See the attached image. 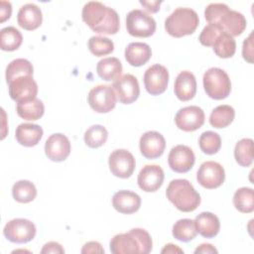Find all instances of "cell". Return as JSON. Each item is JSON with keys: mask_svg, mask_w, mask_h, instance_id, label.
Wrapping results in <instances>:
<instances>
[{"mask_svg": "<svg viewBox=\"0 0 254 254\" xmlns=\"http://www.w3.org/2000/svg\"><path fill=\"white\" fill-rule=\"evenodd\" d=\"M108 165L113 176L120 179H128L135 170L136 162L134 156L129 151L117 149L109 155Z\"/></svg>", "mask_w": 254, "mask_h": 254, "instance_id": "cell-9", "label": "cell"}, {"mask_svg": "<svg viewBox=\"0 0 254 254\" xmlns=\"http://www.w3.org/2000/svg\"><path fill=\"white\" fill-rule=\"evenodd\" d=\"M164 178V171L159 165H146L139 172L137 183L142 190L154 192L162 187Z\"/></svg>", "mask_w": 254, "mask_h": 254, "instance_id": "cell-18", "label": "cell"}, {"mask_svg": "<svg viewBox=\"0 0 254 254\" xmlns=\"http://www.w3.org/2000/svg\"><path fill=\"white\" fill-rule=\"evenodd\" d=\"M213 52L218 58L228 59L233 57L236 51V43L234 38L228 34L226 31H223L215 39L213 45Z\"/></svg>", "mask_w": 254, "mask_h": 254, "instance_id": "cell-28", "label": "cell"}, {"mask_svg": "<svg viewBox=\"0 0 254 254\" xmlns=\"http://www.w3.org/2000/svg\"><path fill=\"white\" fill-rule=\"evenodd\" d=\"M162 1L153 0V1H140V4L145 7V9L150 13H156L160 10V5Z\"/></svg>", "mask_w": 254, "mask_h": 254, "instance_id": "cell-45", "label": "cell"}, {"mask_svg": "<svg viewBox=\"0 0 254 254\" xmlns=\"http://www.w3.org/2000/svg\"><path fill=\"white\" fill-rule=\"evenodd\" d=\"M202 82L205 93L212 99H224L230 93L231 81L226 71L222 68H208L203 74Z\"/></svg>", "mask_w": 254, "mask_h": 254, "instance_id": "cell-5", "label": "cell"}, {"mask_svg": "<svg viewBox=\"0 0 254 254\" xmlns=\"http://www.w3.org/2000/svg\"><path fill=\"white\" fill-rule=\"evenodd\" d=\"M234 158L241 167H249L253 162V140L250 138L239 140L234 148Z\"/></svg>", "mask_w": 254, "mask_h": 254, "instance_id": "cell-35", "label": "cell"}, {"mask_svg": "<svg viewBox=\"0 0 254 254\" xmlns=\"http://www.w3.org/2000/svg\"><path fill=\"white\" fill-rule=\"evenodd\" d=\"M198 22V15L193 9L179 7L165 20V29L172 37L181 38L192 34L197 28Z\"/></svg>", "mask_w": 254, "mask_h": 254, "instance_id": "cell-4", "label": "cell"}, {"mask_svg": "<svg viewBox=\"0 0 254 254\" xmlns=\"http://www.w3.org/2000/svg\"><path fill=\"white\" fill-rule=\"evenodd\" d=\"M12 13V6L9 1H0V22L3 23L10 18Z\"/></svg>", "mask_w": 254, "mask_h": 254, "instance_id": "cell-44", "label": "cell"}, {"mask_svg": "<svg viewBox=\"0 0 254 254\" xmlns=\"http://www.w3.org/2000/svg\"><path fill=\"white\" fill-rule=\"evenodd\" d=\"M169 82V71L166 66L156 64L148 67L144 73V85L152 95L163 93Z\"/></svg>", "mask_w": 254, "mask_h": 254, "instance_id": "cell-11", "label": "cell"}, {"mask_svg": "<svg viewBox=\"0 0 254 254\" xmlns=\"http://www.w3.org/2000/svg\"><path fill=\"white\" fill-rule=\"evenodd\" d=\"M81 253H104V249L97 241H89L85 243L81 249Z\"/></svg>", "mask_w": 254, "mask_h": 254, "instance_id": "cell-43", "label": "cell"}, {"mask_svg": "<svg viewBox=\"0 0 254 254\" xmlns=\"http://www.w3.org/2000/svg\"><path fill=\"white\" fill-rule=\"evenodd\" d=\"M162 253H184V250L181 249L178 245H175V244H172V243H169V244H166L165 247L162 249L161 251Z\"/></svg>", "mask_w": 254, "mask_h": 254, "instance_id": "cell-47", "label": "cell"}, {"mask_svg": "<svg viewBox=\"0 0 254 254\" xmlns=\"http://www.w3.org/2000/svg\"><path fill=\"white\" fill-rule=\"evenodd\" d=\"M198 253H217V250L214 246H212L209 243H202L194 250V254Z\"/></svg>", "mask_w": 254, "mask_h": 254, "instance_id": "cell-46", "label": "cell"}, {"mask_svg": "<svg viewBox=\"0 0 254 254\" xmlns=\"http://www.w3.org/2000/svg\"><path fill=\"white\" fill-rule=\"evenodd\" d=\"M193 221L197 233L205 238H212L219 232L220 221L212 212L203 211L199 213Z\"/></svg>", "mask_w": 254, "mask_h": 254, "instance_id": "cell-23", "label": "cell"}, {"mask_svg": "<svg viewBox=\"0 0 254 254\" xmlns=\"http://www.w3.org/2000/svg\"><path fill=\"white\" fill-rule=\"evenodd\" d=\"M9 85L10 97L18 102L28 101L36 98L38 93V84L33 75H23L13 79Z\"/></svg>", "mask_w": 254, "mask_h": 254, "instance_id": "cell-14", "label": "cell"}, {"mask_svg": "<svg viewBox=\"0 0 254 254\" xmlns=\"http://www.w3.org/2000/svg\"><path fill=\"white\" fill-rule=\"evenodd\" d=\"M108 138V132L102 125H91L84 133V143L90 148L101 147Z\"/></svg>", "mask_w": 254, "mask_h": 254, "instance_id": "cell-36", "label": "cell"}, {"mask_svg": "<svg viewBox=\"0 0 254 254\" xmlns=\"http://www.w3.org/2000/svg\"><path fill=\"white\" fill-rule=\"evenodd\" d=\"M198 184L208 190L220 187L225 180V171L223 167L214 161L203 162L196 173Z\"/></svg>", "mask_w": 254, "mask_h": 254, "instance_id": "cell-10", "label": "cell"}, {"mask_svg": "<svg viewBox=\"0 0 254 254\" xmlns=\"http://www.w3.org/2000/svg\"><path fill=\"white\" fill-rule=\"evenodd\" d=\"M198 145L204 154L213 155L216 154L221 147V138L216 132L205 131L200 135Z\"/></svg>", "mask_w": 254, "mask_h": 254, "instance_id": "cell-37", "label": "cell"}, {"mask_svg": "<svg viewBox=\"0 0 254 254\" xmlns=\"http://www.w3.org/2000/svg\"><path fill=\"white\" fill-rule=\"evenodd\" d=\"M235 117L232 106L223 104L215 107L209 115V123L214 128H225L230 125Z\"/></svg>", "mask_w": 254, "mask_h": 254, "instance_id": "cell-29", "label": "cell"}, {"mask_svg": "<svg viewBox=\"0 0 254 254\" xmlns=\"http://www.w3.org/2000/svg\"><path fill=\"white\" fill-rule=\"evenodd\" d=\"M229 9L224 3H210L204 10V17L208 23H218L223 14Z\"/></svg>", "mask_w": 254, "mask_h": 254, "instance_id": "cell-40", "label": "cell"}, {"mask_svg": "<svg viewBox=\"0 0 254 254\" xmlns=\"http://www.w3.org/2000/svg\"><path fill=\"white\" fill-rule=\"evenodd\" d=\"M97 74L104 80H116L121 76L122 73V64L114 57L104 58L97 63L96 65Z\"/></svg>", "mask_w": 254, "mask_h": 254, "instance_id": "cell-26", "label": "cell"}, {"mask_svg": "<svg viewBox=\"0 0 254 254\" xmlns=\"http://www.w3.org/2000/svg\"><path fill=\"white\" fill-rule=\"evenodd\" d=\"M16 110L17 114L21 118L29 121H34L40 119L44 115L45 106L42 100L36 97L32 100L18 102Z\"/></svg>", "mask_w": 254, "mask_h": 254, "instance_id": "cell-27", "label": "cell"}, {"mask_svg": "<svg viewBox=\"0 0 254 254\" xmlns=\"http://www.w3.org/2000/svg\"><path fill=\"white\" fill-rule=\"evenodd\" d=\"M112 205L120 213L131 214L141 206V197L134 191L121 190L112 196Z\"/></svg>", "mask_w": 254, "mask_h": 254, "instance_id": "cell-19", "label": "cell"}, {"mask_svg": "<svg viewBox=\"0 0 254 254\" xmlns=\"http://www.w3.org/2000/svg\"><path fill=\"white\" fill-rule=\"evenodd\" d=\"M172 233L176 239L182 242H189L196 236L197 231L192 219L183 218L174 224Z\"/></svg>", "mask_w": 254, "mask_h": 254, "instance_id": "cell-34", "label": "cell"}, {"mask_svg": "<svg viewBox=\"0 0 254 254\" xmlns=\"http://www.w3.org/2000/svg\"><path fill=\"white\" fill-rule=\"evenodd\" d=\"M195 157L193 151L186 145L173 147L168 156V164L176 173H187L194 165Z\"/></svg>", "mask_w": 254, "mask_h": 254, "instance_id": "cell-15", "label": "cell"}, {"mask_svg": "<svg viewBox=\"0 0 254 254\" xmlns=\"http://www.w3.org/2000/svg\"><path fill=\"white\" fill-rule=\"evenodd\" d=\"M42 254L45 253H54V254H63L64 253V249L63 248V246L55 241H50L48 243H46L43 247V249L41 250Z\"/></svg>", "mask_w": 254, "mask_h": 254, "instance_id": "cell-42", "label": "cell"}, {"mask_svg": "<svg viewBox=\"0 0 254 254\" xmlns=\"http://www.w3.org/2000/svg\"><path fill=\"white\" fill-rule=\"evenodd\" d=\"M23 36L18 29L13 26H8L0 31V48L3 51L12 52L21 46Z\"/></svg>", "mask_w": 254, "mask_h": 254, "instance_id": "cell-31", "label": "cell"}, {"mask_svg": "<svg viewBox=\"0 0 254 254\" xmlns=\"http://www.w3.org/2000/svg\"><path fill=\"white\" fill-rule=\"evenodd\" d=\"M116 93L117 99L123 104H131L140 94V87L137 78L130 73H126L113 81L111 85Z\"/></svg>", "mask_w": 254, "mask_h": 254, "instance_id": "cell-13", "label": "cell"}, {"mask_svg": "<svg viewBox=\"0 0 254 254\" xmlns=\"http://www.w3.org/2000/svg\"><path fill=\"white\" fill-rule=\"evenodd\" d=\"M140 152L146 159L152 160L161 157L166 148L164 136L157 131H148L144 133L139 141Z\"/></svg>", "mask_w": 254, "mask_h": 254, "instance_id": "cell-17", "label": "cell"}, {"mask_svg": "<svg viewBox=\"0 0 254 254\" xmlns=\"http://www.w3.org/2000/svg\"><path fill=\"white\" fill-rule=\"evenodd\" d=\"M88 49L96 57H103L109 55L114 50L113 42L102 36H92L88 40Z\"/></svg>", "mask_w": 254, "mask_h": 254, "instance_id": "cell-38", "label": "cell"}, {"mask_svg": "<svg viewBox=\"0 0 254 254\" xmlns=\"http://www.w3.org/2000/svg\"><path fill=\"white\" fill-rule=\"evenodd\" d=\"M117 96L111 85L99 84L92 87L87 95V101L92 110L98 113H107L116 105Z\"/></svg>", "mask_w": 254, "mask_h": 254, "instance_id": "cell-7", "label": "cell"}, {"mask_svg": "<svg viewBox=\"0 0 254 254\" xmlns=\"http://www.w3.org/2000/svg\"><path fill=\"white\" fill-rule=\"evenodd\" d=\"M152 56L151 48L148 44L142 42L130 43L125 49V59L133 66L145 64Z\"/></svg>", "mask_w": 254, "mask_h": 254, "instance_id": "cell-24", "label": "cell"}, {"mask_svg": "<svg viewBox=\"0 0 254 254\" xmlns=\"http://www.w3.org/2000/svg\"><path fill=\"white\" fill-rule=\"evenodd\" d=\"M223 31H224V29L221 27L220 24L208 23V25H206L202 29V31L198 37V40L201 45H203L205 47H212L215 39Z\"/></svg>", "mask_w": 254, "mask_h": 254, "instance_id": "cell-39", "label": "cell"}, {"mask_svg": "<svg viewBox=\"0 0 254 254\" xmlns=\"http://www.w3.org/2000/svg\"><path fill=\"white\" fill-rule=\"evenodd\" d=\"M43 21L41 8L34 3L23 5L17 14V22L19 26L27 31H33L39 28Z\"/></svg>", "mask_w": 254, "mask_h": 254, "instance_id": "cell-20", "label": "cell"}, {"mask_svg": "<svg viewBox=\"0 0 254 254\" xmlns=\"http://www.w3.org/2000/svg\"><path fill=\"white\" fill-rule=\"evenodd\" d=\"M81 16L83 22L95 33L114 35L119 31L118 13L101 2L89 1L85 3Z\"/></svg>", "mask_w": 254, "mask_h": 254, "instance_id": "cell-1", "label": "cell"}, {"mask_svg": "<svg viewBox=\"0 0 254 254\" xmlns=\"http://www.w3.org/2000/svg\"><path fill=\"white\" fill-rule=\"evenodd\" d=\"M174 91L176 96L182 101H188L193 98L196 92L194 74L189 70L181 71L176 77Z\"/></svg>", "mask_w": 254, "mask_h": 254, "instance_id": "cell-21", "label": "cell"}, {"mask_svg": "<svg viewBox=\"0 0 254 254\" xmlns=\"http://www.w3.org/2000/svg\"><path fill=\"white\" fill-rule=\"evenodd\" d=\"M34 67L26 59H16L10 62L6 67V81L10 83L13 79L23 75H33Z\"/></svg>", "mask_w": 254, "mask_h": 254, "instance_id": "cell-32", "label": "cell"}, {"mask_svg": "<svg viewBox=\"0 0 254 254\" xmlns=\"http://www.w3.org/2000/svg\"><path fill=\"white\" fill-rule=\"evenodd\" d=\"M218 24L232 37L241 35L246 29V19L242 13L228 9L220 18Z\"/></svg>", "mask_w": 254, "mask_h": 254, "instance_id": "cell-25", "label": "cell"}, {"mask_svg": "<svg viewBox=\"0 0 254 254\" xmlns=\"http://www.w3.org/2000/svg\"><path fill=\"white\" fill-rule=\"evenodd\" d=\"M12 195L16 201L28 203L34 200L37 196V189L32 182L21 180L13 185Z\"/></svg>", "mask_w": 254, "mask_h": 254, "instance_id": "cell-30", "label": "cell"}, {"mask_svg": "<svg viewBox=\"0 0 254 254\" xmlns=\"http://www.w3.org/2000/svg\"><path fill=\"white\" fill-rule=\"evenodd\" d=\"M204 118V112L200 107L190 105L183 107L177 112L175 122L179 129L186 132H191L203 125Z\"/></svg>", "mask_w": 254, "mask_h": 254, "instance_id": "cell-12", "label": "cell"}, {"mask_svg": "<svg viewBox=\"0 0 254 254\" xmlns=\"http://www.w3.org/2000/svg\"><path fill=\"white\" fill-rule=\"evenodd\" d=\"M35 224L26 218H15L8 221L3 229L4 236L13 243H27L36 235Z\"/></svg>", "mask_w": 254, "mask_h": 254, "instance_id": "cell-8", "label": "cell"}, {"mask_svg": "<svg viewBox=\"0 0 254 254\" xmlns=\"http://www.w3.org/2000/svg\"><path fill=\"white\" fill-rule=\"evenodd\" d=\"M71 146L68 138L62 133L52 134L45 143V154L54 162H63L70 154Z\"/></svg>", "mask_w": 254, "mask_h": 254, "instance_id": "cell-16", "label": "cell"}, {"mask_svg": "<svg viewBox=\"0 0 254 254\" xmlns=\"http://www.w3.org/2000/svg\"><path fill=\"white\" fill-rule=\"evenodd\" d=\"M126 29L133 37L148 38L156 31V21L145 11L134 9L126 16Z\"/></svg>", "mask_w": 254, "mask_h": 254, "instance_id": "cell-6", "label": "cell"}, {"mask_svg": "<svg viewBox=\"0 0 254 254\" xmlns=\"http://www.w3.org/2000/svg\"><path fill=\"white\" fill-rule=\"evenodd\" d=\"M235 208L243 213H250L254 210V192L251 188H240L233 195Z\"/></svg>", "mask_w": 254, "mask_h": 254, "instance_id": "cell-33", "label": "cell"}, {"mask_svg": "<svg viewBox=\"0 0 254 254\" xmlns=\"http://www.w3.org/2000/svg\"><path fill=\"white\" fill-rule=\"evenodd\" d=\"M110 251L113 254L141 253L152 251L153 242L150 234L142 228H133L127 233L116 234L110 240Z\"/></svg>", "mask_w": 254, "mask_h": 254, "instance_id": "cell-2", "label": "cell"}, {"mask_svg": "<svg viewBox=\"0 0 254 254\" xmlns=\"http://www.w3.org/2000/svg\"><path fill=\"white\" fill-rule=\"evenodd\" d=\"M167 198L181 211L190 212L200 203V195L193 186L185 179L171 181L166 190Z\"/></svg>", "mask_w": 254, "mask_h": 254, "instance_id": "cell-3", "label": "cell"}, {"mask_svg": "<svg viewBox=\"0 0 254 254\" xmlns=\"http://www.w3.org/2000/svg\"><path fill=\"white\" fill-rule=\"evenodd\" d=\"M44 134L40 125L32 123H21L15 131V138L19 144L25 147H34L42 139Z\"/></svg>", "mask_w": 254, "mask_h": 254, "instance_id": "cell-22", "label": "cell"}, {"mask_svg": "<svg viewBox=\"0 0 254 254\" xmlns=\"http://www.w3.org/2000/svg\"><path fill=\"white\" fill-rule=\"evenodd\" d=\"M242 56L243 59L249 64L253 63V32H251L248 38L243 42Z\"/></svg>", "mask_w": 254, "mask_h": 254, "instance_id": "cell-41", "label": "cell"}]
</instances>
